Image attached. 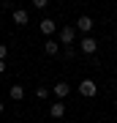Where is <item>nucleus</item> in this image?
<instances>
[{
    "label": "nucleus",
    "mask_w": 117,
    "mask_h": 123,
    "mask_svg": "<svg viewBox=\"0 0 117 123\" xmlns=\"http://www.w3.org/2000/svg\"><path fill=\"white\" fill-rule=\"evenodd\" d=\"M52 93L57 96V101H63V98H65V96L71 93V85H68V82H57L55 88H52Z\"/></svg>",
    "instance_id": "423d86ee"
},
{
    "label": "nucleus",
    "mask_w": 117,
    "mask_h": 123,
    "mask_svg": "<svg viewBox=\"0 0 117 123\" xmlns=\"http://www.w3.org/2000/svg\"><path fill=\"white\" fill-rule=\"evenodd\" d=\"M11 17H14V22H17L19 27H25L27 22H30V19H27V11H25V8H14V14H11Z\"/></svg>",
    "instance_id": "1a4fd4ad"
},
{
    "label": "nucleus",
    "mask_w": 117,
    "mask_h": 123,
    "mask_svg": "<svg viewBox=\"0 0 117 123\" xmlns=\"http://www.w3.org/2000/svg\"><path fill=\"white\" fill-rule=\"evenodd\" d=\"M74 55H76V49H74V47H65V57H68V60H71Z\"/></svg>",
    "instance_id": "4468645a"
},
{
    "label": "nucleus",
    "mask_w": 117,
    "mask_h": 123,
    "mask_svg": "<svg viewBox=\"0 0 117 123\" xmlns=\"http://www.w3.org/2000/svg\"><path fill=\"white\" fill-rule=\"evenodd\" d=\"M38 30H41V33L49 38V36H52V33L57 30V25H55V19H46V17H44L41 22H38Z\"/></svg>",
    "instance_id": "39448f33"
},
{
    "label": "nucleus",
    "mask_w": 117,
    "mask_h": 123,
    "mask_svg": "<svg viewBox=\"0 0 117 123\" xmlns=\"http://www.w3.org/2000/svg\"><path fill=\"white\" fill-rule=\"evenodd\" d=\"M49 115H52L55 120H60V118H65V104H63V101H55V104L49 107Z\"/></svg>",
    "instance_id": "6e6552de"
},
{
    "label": "nucleus",
    "mask_w": 117,
    "mask_h": 123,
    "mask_svg": "<svg viewBox=\"0 0 117 123\" xmlns=\"http://www.w3.org/2000/svg\"><path fill=\"white\" fill-rule=\"evenodd\" d=\"M35 96L38 98H49V88H35Z\"/></svg>",
    "instance_id": "9b49d317"
},
{
    "label": "nucleus",
    "mask_w": 117,
    "mask_h": 123,
    "mask_svg": "<svg viewBox=\"0 0 117 123\" xmlns=\"http://www.w3.org/2000/svg\"><path fill=\"white\" fill-rule=\"evenodd\" d=\"M6 55H8V47H6V44H0V60H6Z\"/></svg>",
    "instance_id": "ddd939ff"
},
{
    "label": "nucleus",
    "mask_w": 117,
    "mask_h": 123,
    "mask_svg": "<svg viewBox=\"0 0 117 123\" xmlns=\"http://www.w3.org/2000/svg\"><path fill=\"white\" fill-rule=\"evenodd\" d=\"M76 90H79V96H84V98H93L98 93V85L93 82V79H82V82L76 85Z\"/></svg>",
    "instance_id": "f257e3e1"
},
{
    "label": "nucleus",
    "mask_w": 117,
    "mask_h": 123,
    "mask_svg": "<svg viewBox=\"0 0 117 123\" xmlns=\"http://www.w3.org/2000/svg\"><path fill=\"white\" fill-rule=\"evenodd\" d=\"M79 52H84V55H95V52H98V41L93 38V36H84V38L79 41Z\"/></svg>",
    "instance_id": "f03ea898"
},
{
    "label": "nucleus",
    "mask_w": 117,
    "mask_h": 123,
    "mask_svg": "<svg viewBox=\"0 0 117 123\" xmlns=\"http://www.w3.org/2000/svg\"><path fill=\"white\" fill-rule=\"evenodd\" d=\"M93 25H95V22H93V17H79V19H76V30L84 33V36H90Z\"/></svg>",
    "instance_id": "20e7f679"
},
{
    "label": "nucleus",
    "mask_w": 117,
    "mask_h": 123,
    "mask_svg": "<svg viewBox=\"0 0 117 123\" xmlns=\"http://www.w3.org/2000/svg\"><path fill=\"white\" fill-rule=\"evenodd\" d=\"M44 52H46L49 57H55L57 52H60V41H55V38H46V41H44Z\"/></svg>",
    "instance_id": "0eeeda50"
},
{
    "label": "nucleus",
    "mask_w": 117,
    "mask_h": 123,
    "mask_svg": "<svg viewBox=\"0 0 117 123\" xmlns=\"http://www.w3.org/2000/svg\"><path fill=\"white\" fill-rule=\"evenodd\" d=\"M6 74V60H0V77Z\"/></svg>",
    "instance_id": "2eb2a0df"
},
{
    "label": "nucleus",
    "mask_w": 117,
    "mask_h": 123,
    "mask_svg": "<svg viewBox=\"0 0 117 123\" xmlns=\"http://www.w3.org/2000/svg\"><path fill=\"white\" fill-rule=\"evenodd\" d=\"M3 112H6V107H3V101H0V115H3Z\"/></svg>",
    "instance_id": "dca6fc26"
},
{
    "label": "nucleus",
    "mask_w": 117,
    "mask_h": 123,
    "mask_svg": "<svg viewBox=\"0 0 117 123\" xmlns=\"http://www.w3.org/2000/svg\"><path fill=\"white\" fill-rule=\"evenodd\" d=\"M8 96L14 101H22V98H25V88H22V85H11V88H8Z\"/></svg>",
    "instance_id": "9d476101"
},
{
    "label": "nucleus",
    "mask_w": 117,
    "mask_h": 123,
    "mask_svg": "<svg viewBox=\"0 0 117 123\" xmlns=\"http://www.w3.org/2000/svg\"><path fill=\"white\" fill-rule=\"evenodd\" d=\"M76 41V27H71V25H65V27H60V44H74Z\"/></svg>",
    "instance_id": "7ed1b4c3"
},
{
    "label": "nucleus",
    "mask_w": 117,
    "mask_h": 123,
    "mask_svg": "<svg viewBox=\"0 0 117 123\" xmlns=\"http://www.w3.org/2000/svg\"><path fill=\"white\" fill-rule=\"evenodd\" d=\"M114 112H117V101H114Z\"/></svg>",
    "instance_id": "f3484780"
},
{
    "label": "nucleus",
    "mask_w": 117,
    "mask_h": 123,
    "mask_svg": "<svg viewBox=\"0 0 117 123\" xmlns=\"http://www.w3.org/2000/svg\"><path fill=\"white\" fill-rule=\"evenodd\" d=\"M33 8H38V11H44V8H46V0H33Z\"/></svg>",
    "instance_id": "f8f14e48"
}]
</instances>
